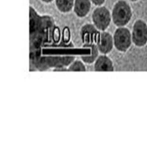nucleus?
Segmentation results:
<instances>
[{"mask_svg":"<svg viewBox=\"0 0 147 147\" xmlns=\"http://www.w3.org/2000/svg\"><path fill=\"white\" fill-rule=\"evenodd\" d=\"M132 43L139 47H144L147 43V24L141 19L134 23L132 31Z\"/></svg>","mask_w":147,"mask_h":147,"instance_id":"nucleus-4","label":"nucleus"},{"mask_svg":"<svg viewBox=\"0 0 147 147\" xmlns=\"http://www.w3.org/2000/svg\"><path fill=\"white\" fill-rule=\"evenodd\" d=\"M75 0H55L57 8L62 13H69L74 8Z\"/></svg>","mask_w":147,"mask_h":147,"instance_id":"nucleus-9","label":"nucleus"},{"mask_svg":"<svg viewBox=\"0 0 147 147\" xmlns=\"http://www.w3.org/2000/svg\"><path fill=\"white\" fill-rule=\"evenodd\" d=\"M69 71H85L86 68L83 63L80 60H75L68 68Z\"/></svg>","mask_w":147,"mask_h":147,"instance_id":"nucleus-11","label":"nucleus"},{"mask_svg":"<svg viewBox=\"0 0 147 147\" xmlns=\"http://www.w3.org/2000/svg\"><path fill=\"white\" fill-rule=\"evenodd\" d=\"M113 36L114 47L119 52H127L132 45V32L127 27H120L117 28L115 30Z\"/></svg>","mask_w":147,"mask_h":147,"instance_id":"nucleus-2","label":"nucleus"},{"mask_svg":"<svg viewBox=\"0 0 147 147\" xmlns=\"http://www.w3.org/2000/svg\"><path fill=\"white\" fill-rule=\"evenodd\" d=\"M94 69L96 71H113V63L107 55H100L96 60Z\"/></svg>","mask_w":147,"mask_h":147,"instance_id":"nucleus-7","label":"nucleus"},{"mask_svg":"<svg viewBox=\"0 0 147 147\" xmlns=\"http://www.w3.org/2000/svg\"><path fill=\"white\" fill-rule=\"evenodd\" d=\"M94 5H98V6H100V5H103L105 2V0H90Z\"/></svg>","mask_w":147,"mask_h":147,"instance_id":"nucleus-12","label":"nucleus"},{"mask_svg":"<svg viewBox=\"0 0 147 147\" xmlns=\"http://www.w3.org/2000/svg\"><path fill=\"white\" fill-rule=\"evenodd\" d=\"M130 1H132V2H136V1H138V0H130Z\"/></svg>","mask_w":147,"mask_h":147,"instance_id":"nucleus-15","label":"nucleus"},{"mask_svg":"<svg viewBox=\"0 0 147 147\" xmlns=\"http://www.w3.org/2000/svg\"><path fill=\"white\" fill-rule=\"evenodd\" d=\"M90 47V55L89 56H82L81 59L82 60L84 63H92L95 62L96 60L98 57V55H99V49L97 47V45L95 44H88Z\"/></svg>","mask_w":147,"mask_h":147,"instance_id":"nucleus-10","label":"nucleus"},{"mask_svg":"<svg viewBox=\"0 0 147 147\" xmlns=\"http://www.w3.org/2000/svg\"><path fill=\"white\" fill-rule=\"evenodd\" d=\"M91 7L90 0H75L74 5V13L80 18H84L88 14Z\"/></svg>","mask_w":147,"mask_h":147,"instance_id":"nucleus-8","label":"nucleus"},{"mask_svg":"<svg viewBox=\"0 0 147 147\" xmlns=\"http://www.w3.org/2000/svg\"><path fill=\"white\" fill-rule=\"evenodd\" d=\"M68 71L69 69L63 68H63H57V69H54V71Z\"/></svg>","mask_w":147,"mask_h":147,"instance_id":"nucleus-13","label":"nucleus"},{"mask_svg":"<svg viewBox=\"0 0 147 147\" xmlns=\"http://www.w3.org/2000/svg\"><path fill=\"white\" fill-rule=\"evenodd\" d=\"M91 18L94 26L99 31H105L110 26L112 16L107 7H99L94 10Z\"/></svg>","mask_w":147,"mask_h":147,"instance_id":"nucleus-3","label":"nucleus"},{"mask_svg":"<svg viewBox=\"0 0 147 147\" xmlns=\"http://www.w3.org/2000/svg\"><path fill=\"white\" fill-rule=\"evenodd\" d=\"M42 2H45V3H50V2H52L53 0H41Z\"/></svg>","mask_w":147,"mask_h":147,"instance_id":"nucleus-14","label":"nucleus"},{"mask_svg":"<svg viewBox=\"0 0 147 147\" xmlns=\"http://www.w3.org/2000/svg\"><path fill=\"white\" fill-rule=\"evenodd\" d=\"M96 45L99 52L103 55L110 53L114 47L113 36H112V35L109 32L102 31V32L99 33Z\"/></svg>","mask_w":147,"mask_h":147,"instance_id":"nucleus-6","label":"nucleus"},{"mask_svg":"<svg viewBox=\"0 0 147 147\" xmlns=\"http://www.w3.org/2000/svg\"><path fill=\"white\" fill-rule=\"evenodd\" d=\"M132 16V9L127 2L120 0L115 4L112 10V20L115 26L124 27L129 22Z\"/></svg>","mask_w":147,"mask_h":147,"instance_id":"nucleus-1","label":"nucleus"},{"mask_svg":"<svg viewBox=\"0 0 147 147\" xmlns=\"http://www.w3.org/2000/svg\"><path fill=\"white\" fill-rule=\"evenodd\" d=\"M99 30L91 24H85L80 30L81 39L85 44H93L99 38Z\"/></svg>","mask_w":147,"mask_h":147,"instance_id":"nucleus-5","label":"nucleus"}]
</instances>
